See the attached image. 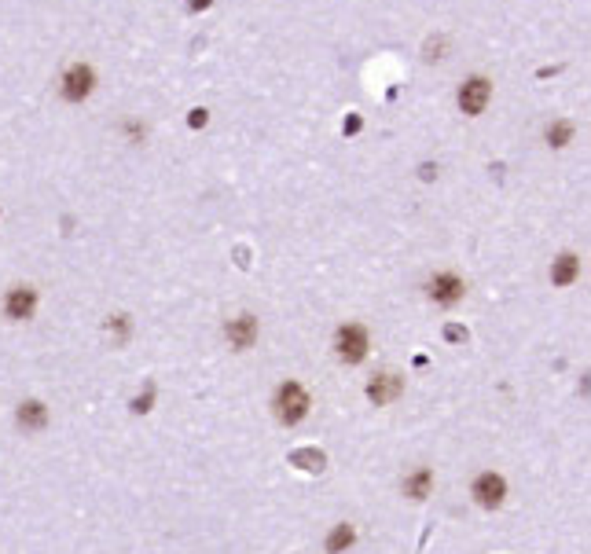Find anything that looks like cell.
I'll return each mask as SVG.
<instances>
[{
	"label": "cell",
	"instance_id": "6da1fadb",
	"mask_svg": "<svg viewBox=\"0 0 591 554\" xmlns=\"http://www.w3.org/2000/svg\"><path fill=\"white\" fill-rule=\"evenodd\" d=\"M308 411V393L301 389L298 382H283L279 393H276V415L279 422H287V426H294V422H301Z\"/></svg>",
	"mask_w": 591,
	"mask_h": 554
},
{
	"label": "cell",
	"instance_id": "7a4b0ae2",
	"mask_svg": "<svg viewBox=\"0 0 591 554\" xmlns=\"http://www.w3.org/2000/svg\"><path fill=\"white\" fill-rule=\"evenodd\" d=\"M334 349H338V360H345V364H360L367 356V330L360 324L342 327L338 338H334Z\"/></svg>",
	"mask_w": 591,
	"mask_h": 554
},
{
	"label": "cell",
	"instance_id": "3957f363",
	"mask_svg": "<svg viewBox=\"0 0 591 554\" xmlns=\"http://www.w3.org/2000/svg\"><path fill=\"white\" fill-rule=\"evenodd\" d=\"M92 85H96V74H92V67H85V62H74V67L63 74V96L74 99V103L92 92Z\"/></svg>",
	"mask_w": 591,
	"mask_h": 554
},
{
	"label": "cell",
	"instance_id": "277c9868",
	"mask_svg": "<svg viewBox=\"0 0 591 554\" xmlns=\"http://www.w3.org/2000/svg\"><path fill=\"white\" fill-rule=\"evenodd\" d=\"M503 496H507V481L499 478V473H481V478L474 481V499H478L485 510H496L503 503Z\"/></svg>",
	"mask_w": 591,
	"mask_h": 554
},
{
	"label": "cell",
	"instance_id": "5b68a950",
	"mask_svg": "<svg viewBox=\"0 0 591 554\" xmlns=\"http://www.w3.org/2000/svg\"><path fill=\"white\" fill-rule=\"evenodd\" d=\"M488 92H492V85H488L485 77H470V81L459 88V107L467 114H481L485 103H488Z\"/></svg>",
	"mask_w": 591,
	"mask_h": 554
},
{
	"label": "cell",
	"instance_id": "8992f818",
	"mask_svg": "<svg viewBox=\"0 0 591 554\" xmlns=\"http://www.w3.org/2000/svg\"><path fill=\"white\" fill-rule=\"evenodd\" d=\"M463 290H467V287H463V279L452 276V272H441V276L430 279V298L437 305H456L463 298Z\"/></svg>",
	"mask_w": 591,
	"mask_h": 554
},
{
	"label": "cell",
	"instance_id": "52a82bcc",
	"mask_svg": "<svg viewBox=\"0 0 591 554\" xmlns=\"http://www.w3.org/2000/svg\"><path fill=\"white\" fill-rule=\"evenodd\" d=\"M401 389H404V378L401 375H390V371H385V375H378L375 382L367 385V396L375 404H390L393 396H401Z\"/></svg>",
	"mask_w": 591,
	"mask_h": 554
},
{
	"label": "cell",
	"instance_id": "ba28073f",
	"mask_svg": "<svg viewBox=\"0 0 591 554\" xmlns=\"http://www.w3.org/2000/svg\"><path fill=\"white\" fill-rule=\"evenodd\" d=\"M33 305H37V294H33L30 287H15V290L8 294V301H4V308H8L11 319H30Z\"/></svg>",
	"mask_w": 591,
	"mask_h": 554
},
{
	"label": "cell",
	"instance_id": "9c48e42d",
	"mask_svg": "<svg viewBox=\"0 0 591 554\" xmlns=\"http://www.w3.org/2000/svg\"><path fill=\"white\" fill-rule=\"evenodd\" d=\"M253 338H257V319L253 316H239L228 324V342L235 345V349H250Z\"/></svg>",
	"mask_w": 591,
	"mask_h": 554
},
{
	"label": "cell",
	"instance_id": "30bf717a",
	"mask_svg": "<svg viewBox=\"0 0 591 554\" xmlns=\"http://www.w3.org/2000/svg\"><path fill=\"white\" fill-rule=\"evenodd\" d=\"M576 272H581V261H576L573 253H562L555 261V268H551V279H555L558 287H569V283L576 279Z\"/></svg>",
	"mask_w": 591,
	"mask_h": 554
},
{
	"label": "cell",
	"instance_id": "8fae6325",
	"mask_svg": "<svg viewBox=\"0 0 591 554\" xmlns=\"http://www.w3.org/2000/svg\"><path fill=\"white\" fill-rule=\"evenodd\" d=\"M44 422H48V411H44L41 401H26V404L19 408V426H26V430H41Z\"/></svg>",
	"mask_w": 591,
	"mask_h": 554
},
{
	"label": "cell",
	"instance_id": "7c38bea8",
	"mask_svg": "<svg viewBox=\"0 0 591 554\" xmlns=\"http://www.w3.org/2000/svg\"><path fill=\"white\" fill-rule=\"evenodd\" d=\"M430 485H433V473H430V470H415V473L404 481V492H408L411 499H422V496L430 492Z\"/></svg>",
	"mask_w": 591,
	"mask_h": 554
},
{
	"label": "cell",
	"instance_id": "4fadbf2b",
	"mask_svg": "<svg viewBox=\"0 0 591 554\" xmlns=\"http://www.w3.org/2000/svg\"><path fill=\"white\" fill-rule=\"evenodd\" d=\"M353 536H356V532H353V525H338V529H334V532L327 536V551H331V554L345 551V547L353 544Z\"/></svg>",
	"mask_w": 591,
	"mask_h": 554
},
{
	"label": "cell",
	"instance_id": "5bb4252c",
	"mask_svg": "<svg viewBox=\"0 0 591 554\" xmlns=\"http://www.w3.org/2000/svg\"><path fill=\"white\" fill-rule=\"evenodd\" d=\"M569 136H573V128L565 125V121H555V125L547 128V140H551L555 147H565V144H569Z\"/></svg>",
	"mask_w": 591,
	"mask_h": 554
},
{
	"label": "cell",
	"instance_id": "9a60e30c",
	"mask_svg": "<svg viewBox=\"0 0 591 554\" xmlns=\"http://www.w3.org/2000/svg\"><path fill=\"white\" fill-rule=\"evenodd\" d=\"M294 462H308L305 470H319V467H324V455H319V452H294Z\"/></svg>",
	"mask_w": 591,
	"mask_h": 554
},
{
	"label": "cell",
	"instance_id": "2e32d148",
	"mask_svg": "<svg viewBox=\"0 0 591 554\" xmlns=\"http://www.w3.org/2000/svg\"><path fill=\"white\" fill-rule=\"evenodd\" d=\"M188 125H191V128H202V125H206V110H191Z\"/></svg>",
	"mask_w": 591,
	"mask_h": 554
},
{
	"label": "cell",
	"instance_id": "e0dca14e",
	"mask_svg": "<svg viewBox=\"0 0 591 554\" xmlns=\"http://www.w3.org/2000/svg\"><path fill=\"white\" fill-rule=\"evenodd\" d=\"M444 338H448V342H463V338H467V330H463V327H448Z\"/></svg>",
	"mask_w": 591,
	"mask_h": 554
},
{
	"label": "cell",
	"instance_id": "ac0fdd59",
	"mask_svg": "<svg viewBox=\"0 0 591 554\" xmlns=\"http://www.w3.org/2000/svg\"><path fill=\"white\" fill-rule=\"evenodd\" d=\"M345 133H360V114H349V118H345Z\"/></svg>",
	"mask_w": 591,
	"mask_h": 554
},
{
	"label": "cell",
	"instance_id": "d6986e66",
	"mask_svg": "<svg viewBox=\"0 0 591 554\" xmlns=\"http://www.w3.org/2000/svg\"><path fill=\"white\" fill-rule=\"evenodd\" d=\"M188 4H191V8H195V11H206V8H210V4H213V0H188Z\"/></svg>",
	"mask_w": 591,
	"mask_h": 554
}]
</instances>
